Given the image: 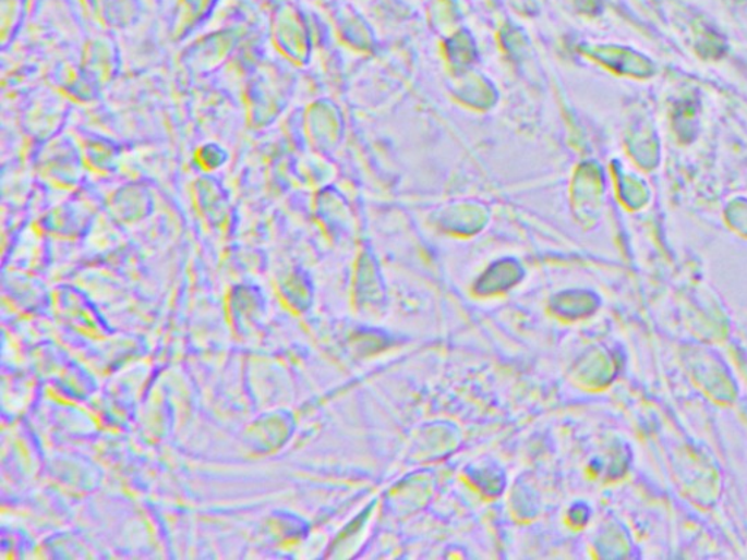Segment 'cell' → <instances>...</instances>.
Here are the masks:
<instances>
[{"label": "cell", "mask_w": 747, "mask_h": 560, "mask_svg": "<svg viewBox=\"0 0 747 560\" xmlns=\"http://www.w3.org/2000/svg\"><path fill=\"white\" fill-rule=\"evenodd\" d=\"M228 161L227 150L209 142V144H203L194 150L193 162L194 166L203 172V174H214L218 170H221L226 162Z\"/></svg>", "instance_id": "7c38bea8"}, {"label": "cell", "mask_w": 747, "mask_h": 560, "mask_svg": "<svg viewBox=\"0 0 747 560\" xmlns=\"http://www.w3.org/2000/svg\"><path fill=\"white\" fill-rule=\"evenodd\" d=\"M47 80H49L47 84L50 85L53 93L59 94L72 105L88 107L98 101L101 89L82 72L80 64L58 63L51 69Z\"/></svg>", "instance_id": "8992f818"}, {"label": "cell", "mask_w": 747, "mask_h": 560, "mask_svg": "<svg viewBox=\"0 0 747 560\" xmlns=\"http://www.w3.org/2000/svg\"><path fill=\"white\" fill-rule=\"evenodd\" d=\"M241 40L239 32H221L201 38L180 56L181 66L196 76L219 71L234 54Z\"/></svg>", "instance_id": "3957f363"}, {"label": "cell", "mask_w": 747, "mask_h": 560, "mask_svg": "<svg viewBox=\"0 0 747 560\" xmlns=\"http://www.w3.org/2000/svg\"><path fill=\"white\" fill-rule=\"evenodd\" d=\"M109 212L120 221L132 222L145 218L154 206V193L148 184L132 181L120 185L106 197Z\"/></svg>", "instance_id": "ba28073f"}, {"label": "cell", "mask_w": 747, "mask_h": 560, "mask_svg": "<svg viewBox=\"0 0 747 560\" xmlns=\"http://www.w3.org/2000/svg\"><path fill=\"white\" fill-rule=\"evenodd\" d=\"M34 170L47 187L71 195L81 191L86 172L76 142L60 135L40 146Z\"/></svg>", "instance_id": "6da1fadb"}, {"label": "cell", "mask_w": 747, "mask_h": 560, "mask_svg": "<svg viewBox=\"0 0 747 560\" xmlns=\"http://www.w3.org/2000/svg\"><path fill=\"white\" fill-rule=\"evenodd\" d=\"M209 3L210 0H188L184 2L183 10L177 16L174 27H172V40H183L196 27L203 14L209 10Z\"/></svg>", "instance_id": "8fae6325"}, {"label": "cell", "mask_w": 747, "mask_h": 560, "mask_svg": "<svg viewBox=\"0 0 747 560\" xmlns=\"http://www.w3.org/2000/svg\"><path fill=\"white\" fill-rule=\"evenodd\" d=\"M289 16H279L272 27V45L288 62L301 64L305 59V47L298 37L296 25Z\"/></svg>", "instance_id": "30bf717a"}, {"label": "cell", "mask_w": 747, "mask_h": 560, "mask_svg": "<svg viewBox=\"0 0 747 560\" xmlns=\"http://www.w3.org/2000/svg\"><path fill=\"white\" fill-rule=\"evenodd\" d=\"M284 77L274 64H262L249 77L244 88L245 123L258 132L272 126L285 107Z\"/></svg>", "instance_id": "7a4b0ae2"}, {"label": "cell", "mask_w": 747, "mask_h": 560, "mask_svg": "<svg viewBox=\"0 0 747 560\" xmlns=\"http://www.w3.org/2000/svg\"><path fill=\"white\" fill-rule=\"evenodd\" d=\"M80 66L94 85L99 89L106 88L119 75L118 46L110 38H93L82 49Z\"/></svg>", "instance_id": "5b68a950"}, {"label": "cell", "mask_w": 747, "mask_h": 560, "mask_svg": "<svg viewBox=\"0 0 747 560\" xmlns=\"http://www.w3.org/2000/svg\"><path fill=\"white\" fill-rule=\"evenodd\" d=\"M76 144L86 172L104 179L118 172L120 149L113 141L97 135H84Z\"/></svg>", "instance_id": "9c48e42d"}, {"label": "cell", "mask_w": 747, "mask_h": 560, "mask_svg": "<svg viewBox=\"0 0 747 560\" xmlns=\"http://www.w3.org/2000/svg\"><path fill=\"white\" fill-rule=\"evenodd\" d=\"M68 113V101L59 94L49 98H41L24 111L23 131L29 141L41 146L59 136L60 129L67 122Z\"/></svg>", "instance_id": "277c9868"}, {"label": "cell", "mask_w": 747, "mask_h": 560, "mask_svg": "<svg viewBox=\"0 0 747 560\" xmlns=\"http://www.w3.org/2000/svg\"><path fill=\"white\" fill-rule=\"evenodd\" d=\"M190 199L196 212L206 221L222 223L231 217L230 196L224 185L210 174L197 176L190 184Z\"/></svg>", "instance_id": "52a82bcc"}, {"label": "cell", "mask_w": 747, "mask_h": 560, "mask_svg": "<svg viewBox=\"0 0 747 560\" xmlns=\"http://www.w3.org/2000/svg\"><path fill=\"white\" fill-rule=\"evenodd\" d=\"M2 11V46L7 47L20 25V0H3Z\"/></svg>", "instance_id": "4fadbf2b"}]
</instances>
